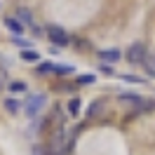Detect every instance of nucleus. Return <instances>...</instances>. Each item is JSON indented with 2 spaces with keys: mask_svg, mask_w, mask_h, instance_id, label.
<instances>
[{
  "mask_svg": "<svg viewBox=\"0 0 155 155\" xmlns=\"http://www.w3.org/2000/svg\"><path fill=\"white\" fill-rule=\"evenodd\" d=\"M45 104H47V94H28V97H26V104H24L26 115L28 117H38L40 113H42Z\"/></svg>",
  "mask_w": 155,
  "mask_h": 155,
  "instance_id": "nucleus-1",
  "label": "nucleus"
},
{
  "mask_svg": "<svg viewBox=\"0 0 155 155\" xmlns=\"http://www.w3.org/2000/svg\"><path fill=\"white\" fill-rule=\"evenodd\" d=\"M45 33H47L52 47H68V42H71V35H68L61 26H54V24H52V26L45 28Z\"/></svg>",
  "mask_w": 155,
  "mask_h": 155,
  "instance_id": "nucleus-2",
  "label": "nucleus"
},
{
  "mask_svg": "<svg viewBox=\"0 0 155 155\" xmlns=\"http://www.w3.org/2000/svg\"><path fill=\"white\" fill-rule=\"evenodd\" d=\"M125 61H129V64H143L146 57H148V52H146V45L143 42H132L129 47H127L125 52Z\"/></svg>",
  "mask_w": 155,
  "mask_h": 155,
  "instance_id": "nucleus-3",
  "label": "nucleus"
},
{
  "mask_svg": "<svg viewBox=\"0 0 155 155\" xmlns=\"http://www.w3.org/2000/svg\"><path fill=\"white\" fill-rule=\"evenodd\" d=\"M97 57L101 59V64H108V66H113V64H117V61H122V52H120L117 47H110V49H101Z\"/></svg>",
  "mask_w": 155,
  "mask_h": 155,
  "instance_id": "nucleus-4",
  "label": "nucleus"
},
{
  "mask_svg": "<svg viewBox=\"0 0 155 155\" xmlns=\"http://www.w3.org/2000/svg\"><path fill=\"white\" fill-rule=\"evenodd\" d=\"M120 101H122L125 106H134V108H139V110H143V106H146V101L141 99V94H136V92H122V94H120Z\"/></svg>",
  "mask_w": 155,
  "mask_h": 155,
  "instance_id": "nucleus-5",
  "label": "nucleus"
},
{
  "mask_svg": "<svg viewBox=\"0 0 155 155\" xmlns=\"http://www.w3.org/2000/svg\"><path fill=\"white\" fill-rule=\"evenodd\" d=\"M2 24H5V28L10 31L12 35H21V33L26 31V26H24V24L14 17V14H12V17H5V19H2Z\"/></svg>",
  "mask_w": 155,
  "mask_h": 155,
  "instance_id": "nucleus-6",
  "label": "nucleus"
},
{
  "mask_svg": "<svg viewBox=\"0 0 155 155\" xmlns=\"http://www.w3.org/2000/svg\"><path fill=\"white\" fill-rule=\"evenodd\" d=\"M14 17H17V19H19L21 24H24V26H31V28L35 26V19H33V12H31V10H26V7H17Z\"/></svg>",
  "mask_w": 155,
  "mask_h": 155,
  "instance_id": "nucleus-7",
  "label": "nucleus"
},
{
  "mask_svg": "<svg viewBox=\"0 0 155 155\" xmlns=\"http://www.w3.org/2000/svg\"><path fill=\"white\" fill-rule=\"evenodd\" d=\"M104 108H106V101L104 99H97V101H92L87 106V117H99L104 113Z\"/></svg>",
  "mask_w": 155,
  "mask_h": 155,
  "instance_id": "nucleus-8",
  "label": "nucleus"
},
{
  "mask_svg": "<svg viewBox=\"0 0 155 155\" xmlns=\"http://www.w3.org/2000/svg\"><path fill=\"white\" fill-rule=\"evenodd\" d=\"M80 108H82V101H80V97H73V99L66 104V110H68V115L73 117V120H75V117H80Z\"/></svg>",
  "mask_w": 155,
  "mask_h": 155,
  "instance_id": "nucleus-9",
  "label": "nucleus"
},
{
  "mask_svg": "<svg viewBox=\"0 0 155 155\" xmlns=\"http://www.w3.org/2000/svg\"><path fill=\"white\" fill-rule=\"evenodd\" d=\"M2 106H5V110H7L10 115H17V113L21 110V101H17L14 97H7L5 101H2Z\"/></svg>",
  "mask_w": 155,
  "mask_h": 155,
  "instance_id": "nucleus-10",
  "label": "nucleus"
},
{
  "mask_svg": "<svg viewBox=\"0 0 155 155\" xmlns=\"http://www.w3.org/2000/svg\"><path fill=\"white\" fill-rule=\"evenodd\" d=\"M21 59H24L26 64H38V61H40V54L35 52V49H24V52H21Z\"/></svg>",
  "mask_w": 155,
  "mask_h": 155,
  "instance_id": "nucleus-11",
  "label": "nucleus"
},
{
  "mask_svg": "<svg viewBox=\"0 0 155 155\" xmlns=\"http://www.w3.org/2000/svg\"><path fill=\"white\" fill-rule=\"evenodd\" d=\"M12 45H14V47H21V52H24V49H31V40L24 38V35H12Z\"/></svg>",
  "mask_w": 155,
  "mask_h": 155,
  "instance_id": "nucleus-12",
  "label": "nucleus"
},
{
  "mask_svg": "<svg viewBox=\"0 0 155 155\" xmlns=\"http://www.w3.org/2000/svg\"><path fill=\"white\" fill-rule=\"evenodd\" d=\"M7 89L17 94V92H26L28 87H26V82H21V80H12V82H7Z\"/></svg>",
  "mask_w": 155,
  "mask_h": 155,
  "instance_id": "nucleus-13",
  "label": "nucleus"
},
{
  "mask_svg": "<svg viewBox=\"0 0 155 155\" xmlns=\"http://www.w3.org/2000/svg\"><path fill=\"white\" fill-rule=\"evenodd\" d=\"M94 82H97V75H94V73H82V75L78 78V85H82V87H85V85H94Z\"/></svg>",
  "mask_w": 155,
  "mask_h": 155,
  "instance_id": "nucleus-14",
  "label": "nucleus"
},
{
  "mask_svg": "<svg viewBox=\"0 0 155 155\" xmlns=\"http://www.w3.org/2000/svg\"><path fill=\"white\" fill-rule=\"evenodd\" d=\"M75 68L73 66H66V64H54V73H59V75H71Z\"/></svg>",
  "mask_w": 155,
  "mask_h": 155,
  "instance_id": "nucleus-15",
  "label": "nucleus"
},
{
  "mask_svg": "<svg viewBox=\"0 0 155 155\" xmlns=\"http://www.w3.org/2000/svg\"><path fill=\"white\" fill-rule=\"evenodd\" d=\"M38 73H40V75H49V73H54V64H49V61L38 64Z\"/></svg>",
  "mask_w": 155,
  "mask_h": 155,
  "instance_id": "nucleus-16",
  "label": "nucleus"
},
{
  "mask_svg": "<svg viewBox=\"0 0 155 155\" xmlns=\"http://www.w3.org/2000/svg\"><path fill=\"white\" fill-rule=\"evenodd\" d=\"M122 80H125V82H132V85H143V82H146L143 78H139V75H129V73H127V75H122Z\"/></svg>",
  "mask_w": 155,
  "mask_h": 155,
  "instance_id": "nucleus-17",
  "label": "nucleus"
},
{
  "mask_svg": "<svg viewBox=\"0 0 155 155\" xmlns=\"http://www.w3.org/2000/svg\"><path fill=\"white\" fill-rule=\"evenodd\" d=\"M99 71H101L104 75H115V68L108 66V64H101V66H99Z\"/></svg>",
  "mask_w": 155,
  "mask_h": 155,
  "instance_id": "nucleus-18",
  "label": "nucleus"
},
{
  "mask_svg": "<svg viewBox=\"0 0 155 155\" xmlns=\"http://www.w3.org/2000/svg\"><path fill=\"white\" fill-rule=\"evenodd\" d=\"M42 155H59V153H57V150H54V148H52V146L47 143L45 148H42Z\"/></svg>",
  "mask_w": 155,
  "mask_h": 155,
  "instance_id": "nucleus-19",
  "label": "nucleus"
},
{
  "mask_svg": "<svg viewBox=\"0 0 155 155\" xmlns=\"http://www.w3.org/2000/svg\"><path fill=\"white\" fill-rule=\"evenodd\" d=\"M33 33H35V35H42V33H45V31L40 28V26H33Z\"/></svg>",
  "mask_w": 155,
  "mask_h": 155,
  "instance_id": "nucleus-20",
  "label": "nucleus"
}]
</instances>
